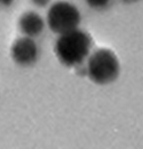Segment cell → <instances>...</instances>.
<instances>
[{
  "mask_svg": "<svg viewBox=\"0 0 143 149\" xmlns=\"http://www.w3.org/2000/svg\"><path fill=\"white\" fill-rule=\"evenodd\" d=\"M120 65L115 54L108 49H99L89 56L87 74L97 85H107L117 79Z\"/></svg>",
  "mask_w": 143,
  "mask_h": 149,
  "instance_id": "obj_2",
  "label": "cell"
},
{
  "mask_svg": "<svg viewBox=\"0 0 143 149\" xmlns=\"http://www.w3.org/2000/svg\"><path fill=\"white\" fill-rule=\"evenodd\" d=\"M92 39L89 33L75 29L59 35L55 44V54L59 61L67 67L81 66L89 58Z\"/></svg>",
  "mask_w": 143,
  "mask_h": 149,
  "instance_id": "obj_1",
  "label": "cell"
},
{
  "mask_svg": "<svg viewBox=\"0 0 143 149\" xmlns=\"http://www.w3.org/2000/svg\"><path fill=\"white\" fill-rule=\"evenodd\" d=\"M81 23V12L77 6L68 1H57L47 13V25L55 34H64L78 29Z\"/></svg>",
  "mask_w": 143,
  "mask_h": 149,
  "instance_id": "obj_3",
  "label": "cell"
},
{
  "mask_svg": "<svg viewBox=\"0 0 143 149\" xmlns=\"http://www.w3.org/2000/svg\"><path fill=\"white\" fill-rule=\"evenodd\" d=\"M14 0H0V5L7 7V6H10L13 4Z\"/></svg>",
  "mask_w": 143,
  "mask_h": 149,
  "instance_id": "obj_8",
  "label": "cell"
},
{
  "mask_svg": "<svg viewBox=\"0 0 143 149\" xmlns=\"http://www.w3.org/2000/svg\"><path fill=\"white\" fill-rule=\"evenodd\" d=\"M12 60L20 66H30L38 60L39 48L34 38L23 36L13 43L11 47Z\"/></svg>",
  "mask_w": 143,
  "mask_h": 149,
  "instance_id": "obj_4",
  "label": "cell"
},
{
  "mask_svg": "<svg viewBox=\"0 0 143 149\" xmlns=\"http://www.w3.org/2000/svg\"><path fill=\"white\" fill-rule=\"evenodd\" d=\"M31 2L37 7H46L48 4H50L51 0H31Z\"/></svg>",
  "mask_w": 143,
  "mask_h": 149,
  "instance_id": "obj_7",
  "label": "cell"
},
{
  "mask_svg": "<svg viewBox=\"0 0 143 149\" xmlns=\"http://www.w3.org/2000/svg\"><path fill=\"white\" fill-rule=\"evenodd\" d=\"M125 1H132V0H125Z\"/></svg>",
  "mask_w": 143,
  "mask_h": 149,
  "instance_id": "obj_9",
  "label": "cell"
},
{
  "mask_svg": "<svg viewBox=\"0 0 143 149\" xmlns=\"http://www.w3.org/2000/svg\"><path fill=\"white\" fill-rule=\"evenodd\" d=\"M85 3L94 9H103L108 5L110 0H85Z\"/></svg>",
  "mask_w": 143,
  "mask_h": 149,
  "instance_id": "obj_6",
  "label": "cell"
},
{
  "mask_svg": "<svg viewBox=\"0 0 143 149\" xmlns=\"http://www.w3.org/2000/svg\"><path fill=\"white\" fill-rule=\"evenodd\" d=\"M19 29L24 36L35 38L41 35L45 29V21L37 12L27 11L19 19Z\"/></svg>",
  "mask_w": 143,
  "mask_h": 149,
  "instance_id": "obj_5",
  "label": "cell"
}]
</instances>
